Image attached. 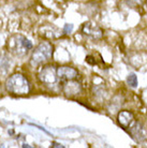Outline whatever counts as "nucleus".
I'll return each mask as SVG.
<instances>
[{"label": "nucleus", "mask_w": 147, "mask_h": 148, "mask_svg": "<svg viewBox=\"0 0 147 148\" xmlns=\"http://www.w3.org/2000/svg\"><path fill=\"white\" fill-rule=\"evenodd\" d=\"M5 89L9 92L16 96H25L30 91V84L28 79L21 73H15L7 78Z\"/></svg>", "instance_id": "f257e3e1"}, {"label": "nucleus", "mask_w": 147, "mask_h": 148, "mask_svg": "<svg viewBox=\"0 0 147 148\" xmlns=\"http://www.w3.org/2000/svg\"><path fill=\"white\" fill-rule=\"evenodd\" d=\"M8 48L15 56L22 57V56H25L28 53V51L32 48V44L25 37L16 34L8 40Z\"/></svg>", "instance_id": "f03ea898"}, {"label": "nucleus", "mask_w": 147, "mask_h": 148, "mask_svg": "<svg viewBox=\"0 0 147 148\" xmlns=\"http://www.w3.org/2000/svg\"><path fill=\"white\" fill-rule=\"evenodd\" d=\"M54 53V46L49 43V42H42L38 45L37 47L34 48V51L32 53L31 59H30V63L31 66H40L43 62H46L47 60H49L53 56Z\"/></svg>", "instance_id": "7ed1b4c3"}, {"label": "nucleus", "mask_w": 147, "mask_h": 148, "mask_svg": "<svg viewBox=\"0 0 147 148\" xmlns=\"http://www.w3.org/2000/svg\"><path fill=\"white\" fill-rule=\"evenodd\" d=\"M129 133L137 143H143L147 140V128L142 122L133 121L132 125L129 127Z\"/></svg>", "instance_id": "20e7f679"}, {"label": "nucleus", "mask_w": 147, "mask_h": 148, "mask_svg": "<svg viewBox=\"0 0 147 148\" xmlns=\"http://www.w3.org/2000/svg\"><path fill=\"white\" fill-rule=\"evenodd\" d=\"M57 78H58L57 77V69H55V67H53V66H46L39 73L40 82L47 86L56 84Z\"/></svg>", "instance_id": "39448f33"}, {"label": "nucleus", "mask_w": 147, "mask_h": 148, "mask_svg": "<svg viewBox=\"0 0 147 148\" xmlns=\"http://www.w3.org/2000/svg\"><path fill=\"white\" fill-rule=\"evenodd\" d=\"M63 91L66 97L73 98V97L78 96L82 92V85L80 82L75 79H69L65 81L63 84Z\"/></svg>", "instance_id": "423d86ee"}, {"label": "nucleus", "mask_w": 147, "mask_h": 148, "mask_svg": "<svg viewBox=\"0 0 147 148\" xmlns=\"http://www.w3.org/2000/svg\"><path fill=\"white\" fill-rule=\"evenodd\" d=\"M82 32L85 36L95 39V40H100L103 37V30L93 22L85 23L82 27Z\"/></svg>", "instance_id": "0eeeda50"}, {"label": "nucleus", "mask_w": 147, "mask_h": 148, "mask_svg": "<svg viewBox=\"0 0 147 148\" xmlns=\"http://www.w3.org/2000/svg\"><path fill=\"white\" fill-rule=\"evenodd\" d=\"M77 76H78V72L74 68L63 66V67H59L57 69V77L61 82L69 81V79H76Z\"/></svg>", "instance_id": "6e6552de"}, {"label": "nucleus", "mask_w": 147, "mask_h": 148, "mask_svg": "<svg viewBox=\"0 0 147 148\" xmlns=\"http://www.w3.org/2000/svg\"><path fill=\"white\" fill-rule=\"evenodd\" d=\"M117 120H118V123L124 129H127L134 121V115L130 111H120L117 115Z\"/></svg>", "instance_id": "1a4fd4ad"}, {"label": "nucleus", "mask_w": 147, "mask_h": 148, "mask_svg": "<svg viewBox=\"0 0 147 148\" xmlns=\"http://www.w3.org/2000/svg\"><path fill=\"white\" fill-rule=\"evenodd\" d=\"M127 83H128V85L130 87H132V88H135L137 87V84H139V82H137V77H136V75L134 73H131L128 75V77H127Z\"/></svg>", "instance_id": "9d476101"}, {"label": "nucleus", "mask_w": 147, "mask_h": 148, "mask_svg": "<svg viewBox=\"0 0 147 148\" xmlns=\"http://www.w3.org/2000/svg\"><path fill=\"white\" fill-rule=\"evenodd\" d=\"M126 2H127V4L130 5L131 8H136L142 4L143 0H126Z\"/></svg>", "instance_id": "9b49d317"}, {"label": "nucleus", "mask_w": 147, "mask_h": 148, "mask_svg": "<svg viewBox=\"0 0 147 148\" xmlns=\"http://www.w3.org/2000/svg\"><path fill=\"white\" fill-rule=\"evenodd\" d=\"M73 30V25H71V24H67L65 28H63V34H71V31Z\"/></svg>", "instance_id": "f8f14e48"}, {"label": "nucleus", "mask_w": 147, "mask_h": 148, "mask_svg": "<svg viewBox=\"0 0 147 148\" xmlns=\"http://www.w3.org/2000/svg\"><path fill=\"white\" fill-rule=\"evenodd\" d=\"M91 59H92L91 56H87V57H86V61H87V62L91 63V64H95V63H96V61H95V60H91Z\"/></svg>", "instance_id": "ddd939ff"}, {"label": "nucleus", "mask_w": 147, "mask_h": 148, "mask_svg": "<svg viewBox=\"0 0 147 148\" xmlns=\"http://www.w3.org/2000/svg\"><path fill=\"white\" fill-rule=\"evenodd\" d=\"M52 147H61V148H63L65 146L63 145H61V144H59V143H56V142H53L52 143Z\"/></svg>", "instance_id": "4468645a"}, {"label": "nucleus", "mask_w": 147, "mask_h": 148, "mask_svg": "<svg viewBox=\"0 0 147 148\" xmlns=\"http://www.w3.org/2000/svg\"><path fill=\"white\" fill-rule=\"evenodd\" d=\"M145 5H146V10H147V0H146V3H145Z\"/></svg>", "instance_id": "2eb2a0df"}]
</instances>
